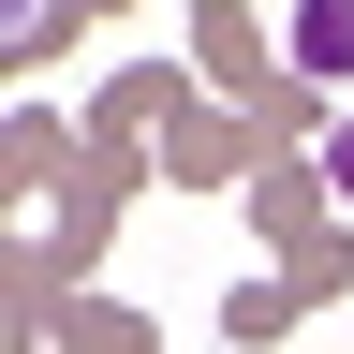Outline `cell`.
Instances as JSON below:
<instances>
[{
    "mask_svg": "<svg viewBox=\"0 0 354 354\" xmlns=\"http://www.w3.org/2000/svg\"><path fill=\"white\" fill-rule=\"evenodd\" d=\"M295 59L310 74H354V0H310V15H295Z\"/></svg>",
    "mask_w": 354,
    "mask_h": 354,
    "instance_id": "cell-1",
    "label": "cell"
},
{
    "mask_svg": "<svg viewBox=\"0 0 354 354\" xmlns=\"http://www.w3.org/2000/svg\"><path fill=\"white\" fill-rule=\"evenodd\" d=\"M325 177H339V207H354V118H339V133H325Z\"/></svg>",
    "mask_w": 354,
    "mask_h": 354,
    "instance_id": "cell-2",
    "label": "cell"
}]
</instances>
